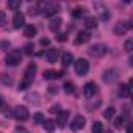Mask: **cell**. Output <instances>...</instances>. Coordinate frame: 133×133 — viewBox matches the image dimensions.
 I'll return each mask as SVG.
<instances>
[{
  "label": "cell",
  "mask_w": 133,
  "mask_h": 133,
  "mask_svg": "<svg viewBox=\"0 0 133 133\" xmlns=\"http://www.w3.org/2000/svg\"><path fill=\"white\" fill-rule=\"evenodd\" d=\"M36 71H38V68H36L35 63H31V64L27 66V69H25V72H24V77H22V80H21V83H19V88H17L19 91H24V89H27V88L31 86L33 80H35Z\"/></svg>",
  "instance_id": "obj_1"
},
{
  "label": "cell",
  "mask_w": 133,
  "mask_h": 133,
  "mask_svg": "<svg viewBox=\"0 0 133 133\" xmlns=\"http://www.w3.org/2000/svg\"><path fill=\"white\" fill-rule=\"evenodd\" d=\"M38 5H39V13H42L45 17H50L59 11V5H56L55 2H44V3H38Z\"/></svg>",
  "instance_id": "obj_2"
},
{
  "label": "cell",
  "mask_w": 133,
  "mask_h": 133,
  "mask_svg": "<svg viewBox=\"0 0 133 133\" xmlns=\"http://www.w3.org/2000/svg\"><path fill=\"white\" fill-rule=\"evenodd\" d=\"M108 53V45L105 44H94L88 49V55L92 58H102Z\"/></svg>",
  "instance_id": "obj_3"
},
{
  "label": "cell",
  "mask_w": 133,
  "mask_h": 133,
  "mask_svg": "<svg viewBox=\"0 0 133 133\" xmlns=\"http://www.w3.org/2000/svg\"><path fill=\"white\" fill-rule=\"evenodd\" d=\"M21 61H22V50H19V49L8 52L5 56V63L8 66H17Z\"/></svg>",
  "instance_id": "obj_4"
},
{
  "label": "cell",
  "mask_w": 133,
  "mask_h": 133,
  "mask_svg": "<svg viewBox=\"0 0 133 133\" xmlns=\"http://www.w3.org/2000/svg\"><path fill=\"white\" fill-rule=\"evenodd\" d=\"M94 10H96V13H97V16H99V19L100 21H103V22H107V21H110V17H111V14H110V10L103 5V3H100V2H96L94 3Z\"/></svg>",
  "instance_id": "obj_5"
},
{
  "label": "cell",
  "mask_w": 133,
  "mask_h": 133,
  "mask_svg": "<svg viewBox=\"0 0 133 133\" xmlns=\"http://www.w3.org/2000/svg\"><path fill=\"white\" fill-rule=\"evenodd\" d=\"M74 66H75V74H77V75H80V77L86 75V74H88V71H89V63H88L86 59H83V58L77 59V61L74 63Z\"/></svg>",
  "instance_id": "obj_6"
},
{
  "label": "cell",
  "mask_w": 133,
  "mask_h": 133,
  "mask_svg": "<svg viewBox=\"0 0 133 133\" xmlns=\"http://www.w3.org/2000/svg\"><path fill=\"white\" fill-rule=\"evenodd\" d=\"M17 121H27L28 119V116H30V113H28V108L27 107H24V105H17L16 108H14V114H13Z\"/></svg>",
  "instance_id": "obj_7"
},
{
  "label": "cell",
  "mask_w": 133,
  "mask_h": 133,
  "mask_svg": "<svg viewBox=\"0 0 133 133\" xmlns=\"http://www.w3.org/2000/svg\"><path fill=\"white\" fill-rule=\"evenodd\" d=\"M85 124H86V119H85L82 114H78V116H75L74 121L71 122V130H74V131H80V130L85 128Z\"/></svg>",
  "instance_id": "obj_8"
},
{
  "label": "cell",
  "mask_w": 133,
  "mask_h": 133,
  "mask_svg": "<svg viewBox=\"0 0 133 133\" xmlns=\"http://www.w3.org/2000/svg\"><path fill=\"white\" fill-rule=\"evenodd\" d=\"M130 28H131L130 22H125V21H122V22H117V24L114 25V35H117V36H122V35H125V33H127Z\"/></svg>",
  "instance_id": "obj_9"
},
{
  "label": "cell",
  "mask_w": 133,
  "mask_h": 133,
  "mask_svg": "<svg viewBox=\"0 0 133 133\" xmlns=\"http://www.w3.org/2000/svg\"><path fill=\"white\" fill-rule=\"evenodd\" d=\"M91 39V33L88 31V30H82V31H78L77 33V38H75V45H82V44H85V42H88Z\"/></svg>",
  "instance_id": "obj_10"
},
{
  "label": "cell",
  "mask_w": 133,
  "mask_h": 133,
  "mask_svg": "<svg viewBox=\"0 0 133 133\" xmlns=\"http://www.w3.org/2000/svg\"><path fill=\"white\" fill-rule=\"evenodd\" d=\"M131 85H133V80H130L128 83H121V86H119V96L124 97V99L130 97L131 96Z\"/></svg>",
  "instance_id": "obj_11"
},
{
  "label": "cell",
  "mask_w": 133,
  "mask_h": 133,
  "mask_svg": "<svg viewBox=\"0 0 133 133\" xmlns=\"http://www.w3.org/2000/svg\"><path fill=\"white\" fill-rule=\"evenodd\" d=\"M44 80H58V78H61L63 75H64V72L63 71H53V69H47V71H44Z\"/></svg>",
  "instance_id": "obj_12"
},
{
  "label": "cell",
  "mask_w": 133,
  "mask_h": 133,
  "mask_svg": "<svg viewBox=\"0 0 133 133\" xmlns=\"http://www.w3.org/2000/svg\"><path fill=\"white\" fill-rule=\"evenodd\" d=\"M96 92H97V85H96L94 82H88V83L85 85V88H83L85 97H86V99H91Z\"/></svg>",
  "instance_id": "obj_13"
},
{
  "label": "cell",
  "mask_w": 133,
  "mask_h": 133,
  "mask_svg": "<svg viewBox=\"0 0 133 133\" xmlns=\"http://www.w3.org/2000/svg\"><path fill=\"white\" fill-rule=\"evenodd\" d=\"M117 74H119V72H117L116 69H108V71L103 72V77H102V78H103L105 83H114V82L117 80Z\"/></svg>",
  "instance_id": "obj_14"
},
{
  "label": "cell",
  "mask_w": 133,
  "mask_h": 133,
  "mask_svg": "<svg viewBox=\"0 0 133 133\" xmlns=\"http://www.w3.org/2000/svg\"><path fill=\"white\" fill-rule=\"evenodd\" d=\"M13 25H14V28H21V27H24V25H25V17H24V14H22L21 11L14 13V17H13Z\"/></svg>",
  "instance_id": "obj_15"
},
{
  "label": "cell",
  "mask_w": 133,
  "mask_h": 133,
  "mask_svg": "<svg viewBox=\"0 0 133 133\" xmlns=\"http://www.w3.org/2000/svg\"><path fill=\"white\" fill-rule=\"evenodd\" d=\"M68 117H69V111H59L58 113V119H56V125L59 127V128H63L64 125H66V122H68Z\"/></svg>",
  "instance_id": "obj_16"
},
{
  "label": "cell",
  "mask_w": 133,
  "mask_h": 133,
  "mask_svg": "<svg viewBox=\"0 0 133 133\" xmlns=\"http://www.w3.org/2000/svg\"><path fill=\"white\" fill-rule=\"evenodd\" d=\"M61 24H63V19H61L59 16H56V17L50 19V22H49V28H50L52 31H58L59 27H61Z\"/></svg>",
  "instance_id": "obj_17"
},
{
  "label": "cell",
  "mask_w": 133,
  "mask_h": 133,
  "mask_svg": "<svg viewBox=\"0 0 133 133\" xmlns=\"http://www.w3.org/2000/svg\"><path fill=\"white\" fill-rule=\"evenodd\" d=\"M25 100H28L30 103H33V105H39L41 103V96H39V92H28L27 96H25Z\"/></svg>",
  "instance_id": "obj_18"
},
{
  "label": "cell",
  "mask_w": 133,
  "mask_h": 133,
  "mask_svg": "<svg viewBox=\"0 0 133 133\" xmlns=\"http://www.w3.org/2000/svg\"><path fill=\"white\" fill-rule=\"evenodd\" d=\"M58 55H59L58 49H50V50L45 52V59H47L49 63H55V61L58 59Z\"/></svg>",
  "instance_id": "obj_19"
},
{
  "label": "cell",
  "mask_w": 133,
  "mask_h": 133,
  "mask_svg": "<svg viewBox=\"0 0 133 133\" xmlns=\"http://www.w3.org/2000/svg\"><path fill=\"white\" fill-rule=\"evenodd\" d=\"M42 127H44V130H45V131H49V133H53V131H55V127H56V124H55V121H52V119H47V121H44V122H42Z\"/></svg>",
  "instance_id": "obj_20"
},
{
  "label": "cell",
  "mask_w": 133,
  "mask_h": 133,
  "mask_svg": "<svg viewBox=\"0 0 133 133\" xmlns=\"http://www.w3.org/2000/svg\"><path fill=\"white\" fill-rule=\"evenodd\" d=\"M36 33H38V30H36L35 25H27V27H25V31H24L25 38H35Z\"/></svg>",
  "instance_id": "obj_21"
},
{
  "label": "cell",
  "mask_w": 133,
  "mask_h": 133,
  "mask_svg": "<svg viewBox=\"0 0 133 133\" xmlns=\"http://www.w3.org/2000/svg\"><path fill=\"white\" fill-rule=\"evenodd\" d=\"M61 61H63V66H64V68H66V66H71V64L74 63V55H72V53H64L63 58H61Z\"/></svg>",
  "instance_id": "obj_22"
},
{
  "label": "cell",
  "mask_w": 133,
  "mask_h": 133,
  "mask_svg": "<svg viewBox=\"0 0 133 133\" xmlns=\"http://www.w3.org/2000/svg\"><path fill=\"white\" fill-rule=\"evenodd\" d=\"M85 14H86V10H85V8H82V6H77V8L72 11V16H74V17H77V19L83 17Z\"/></svg>",
  "instance_id": "obj_23"
},
{
  "label": "cell",
  "mask_w": 133,
  "mask_h": 133,
  "mask_svg": "<svg viewBox=\"0 0 133 133\" xmlns=\"http://www.w3.org/2000/svg\"><path fill=\"white\" fill-rule=\"evenodd\" d=\"M85 25H86V28H96V27H97L96 17H86V19H85Z\"/></svg>",
  "instance_id": "obj_24"
},
{
  "label": "cell",
  "mask_w": 133,
  "mask_h": 133,
  "mask_svg": "<svg viewBox=\"0 0 133 133\" xmlns=\"http://www.w3.org/2000/svg\"><path fill=\"white\" fill-rule=\"evenodd\" d=\"M63 88H64V92H66V94H71V92H74V91H75V86H74V83H72V82H66Z\"/></svg>",
  "instance_id": "obj_25"
},
{
  "label": "cell",
  "mask_w": 133,
  "mask_h": 133,
  "mask_svg": "<svg viewBox=\"0 0 133 133\" xmlns=\"http://www.w3.org/2000/svg\"><path fill=\"white\" fill-rule=\"evenodd\" d=\"M21 5H22L21 0H10V2H8V8L10 10H19Z\"/></svg>",
  "instance_id": "obj_26"
},
{
  "label": "cell",
  "mask_w": 133,
  "mask_h": 133,
  "mask_svg": "<svg viewBox=\"0 0 133 133\" xmlns=\"http://www.w3.org/2000/svg\"><path fill=\"white\" fill-rule=\"evenodd\" d=\"M114 113H116V110H114L113 107H110V108H107V110H105V113H103V117L110 121V119H113V117H114Z\"/></svg>",
  "instance_id": "obj_27"
},
{
  "label": "cell",
  "mask_w": 133,
  "mask_h": 133,
  "mask_svg": "<svg viewBox=\"0 0 133 133\" xmlns=\"http://www.w3.org/2000/svg\"><path fill=\"white\" fill-rule=\"evenodd\" d=\"M0 80H2L3 85H11L13 83V77L10 74H2V75H0Z\"/></svg>",
  "instance_id": "obj_28"
},
{
  "label": "cell",
  "mask_w": 133,
  "mask_h": 133,
  "mask_svg": "<svg viewBox=\"0 0 133 133\" xmlns=\"http://www.w3.org/2000/svg\"><path fill=\"white\" fill-rule=\"evenodd\" d=\"M92 133H103V125H102V122H94L92 124Z\"/></svg>",
  "instance_id": "obj_29"
},
{
  "label": "cell",
  "mask_w": 133,
  "mask_h": 133,
  "mask_svg": "<svg viewBox=\"0 0 133 133\" xmlns=\"http://www.w3.org/2000/svg\"><path fill=\"white\" fill-rule=\"evenodd\" d=\"M38 13H39V5H38V3L28 6V14H30V16H36Z\"/></svg>",
  "instance_id": "obj_30"
},
{
  "label": "cell",
  "mask_w": 133,
  "mask_h": 133,
  "mask_svg": "<svg viewBox=\"0 0 133 133\" xmlns=\"http://www.w3.org/2000/svg\"><path fill=\"white\" fill-rule=\"evenodd\" d=\"M33 121H35L36 124H42V122L45 121V117H44L42 113H35V114H33Z\"/></svg>",
  "instance_id": "obj_31"
},
{
  "label": "cell",
  "mask_w": 133,
  "mask_h": 133,
  "mask_svg": "<svg viewBox=\"0 0 133 133\" xmlns=\"http://www.w3.org/2000/svg\"><path fill=\"white\" fill-rule=\"evenodd\" d=\"M124 49H125L127 52H131V49H133V39H131V38H128V39L125 41V44H124Z\"/></svg>",
  "instance_id": "obj_32"
},
{
  "label": "cell",
  "mask_w": 133,
  "mask_h": 133,
  "mask_svg": "<svg viewBox=\"0 0 133 133\" xmlns=\"http://www.w3.org/2000/svg\"><path fill=\"white\" fill-rule=\"evenodd\" d=\"M33 50H35V47H33V44H31V42L25 44V47H24V52H25L27 55H33Z\"/></svg>",
  "instance_id": "obj_33"
},
{
  "label": "cell",
  "mask_w": 133,
  "mask_h": 133,
  "mask_svg": "<svg viewBox=\"0 0 133 133\" xmlns=\"http://www.w3.org/2000/svg\"><path fill=\"white\" fill-rule=\"evenodd\" d=\"M114 127H116V128H119V130H121V128L124 127V117H122V116H121V117H116V119H114Z\"/></svg>",
  "instance_id": "obj_34"
},
{
  "label": "cell",
  "mask_w": 133,
  "mask_h": 133,
  "mask_svg": "<svg viewBox=\"0 0 133 133\" xmlns=\"http://www.w3.org/2000/svg\"><path fill=\"white\" fill-rule=\"evenodd\" d=\"M59 110H61V107H59V103H56V105H53V107L50 108V113H53V114H58V113H59Z\"/></svg>",
  "instance_id": "obj_35"
},
{
  "label": "cell",
  "mask_w": 133,
  "mask_h": 133,
  "mask_svg": "<svg viewBox=\"0 0 133 133\" xmlns=\"http://www.w3.org/2000/svg\"><path fill=\"white\" fill-rule=\"evenodd\" d=\"M39 44H41L42 47H47V45L50 44V39H47V38H42V39L39 41Z\"/></svg>",
  "instance_id": "obj_36"
},
{
  "label": "cell",
  "mask_w": 133,
  "mask_h": 133,
  "mask_svg": "<svg viewBox=\"0 0 133 133\" xmlns=\"http://www.w3.org/2000/svg\"><path fill=\"white\" fill-rule=\"evenodd\" d=\"M66 38H68V35H66V33H61V35H58V36H56V41L64 42V41H66Z\"/></svg>",
  "instance_id": "obj_37"
},
{
  "label": "cell",
  "mask_w": 133,
  "mask_h": 133,
  "mask_svg": "<svg viewBox=\"0 0 133 133\" xmlns=\"http://www.w3.org/2000/svg\"><path fill=\"white\" fill-rule=\"evenodd\" d=\"M3 24H5V13L0 11V25H3Z\"/></svg>",
  "instance_id": "obj_38"
},
{
  "label": "cell",
  "mask_w": 133,
  "mask_h": 133,
  "mask_svg": "<svg viewBox=\"0 0 133 133\" xmlns=\"http://www.w3.org/2000/svg\"><path fill=\"white\" fill-rule=\"evenodd\" d=\"M56 91H58V89H56V86H53V85H52V86H49V92H52V94H55Z\"/></svg>",
  "instance_id": "obj_39"
},
{
  "label": "cell",
  "mask_w": 133,
  "mask_h": 133,
  "mask_svg": "<svg viewBox=\"0 0 133 133\" xmlns=\"http://www.w3.org/2000/svg\"><path fill=\"white\" fill-rule=\"evenodd\" d=\"M0 47H10V42H6V41H2V42H0Z\"/></svg>",
  "instance_id": "obj_40"
},
{
  "label": "cell",
  "mask_w": 133,
  "mask_h": 133,
  "mask_svg": "<svg viewBox=\"0 0 133 133\" xmlns=\"http://www.w3.org/2000/svg\"><path fill=\"white\" fill-rule=\"evenodd\" d=\"M127 133H133V130H131V124L127 127Z\"/></svg>",
  "instance_id": "obj_41"
},
{
  "label": "cell",
  "mask_w": 133,
  "mask_h": 133,
  "mask_svg": "<svg viewBox=\"0 0 133 133\" xmlns=\"http://www.w3.org/2000/svg\"><path fill=\"white\" fill-rule=\"evenodd\" d=\"M0 107H3V97L0 96Z\"/></svg>",
  "instance_id": "obj_42"
},
{
  "label": "cell",
  "mask_w": 133,
  "mask_h": 133,
  "mask_svg": "<svg viewBox=\"0 0 133 133\" xmlns=\"http://www.w3.org/2000/svg\"><path fill=\"white\" fill-rule=\"evenodd\" d=\"M105 133H113V131H111V130H108V131H105Z\"/></svg>",
  "instance_id": "obj_43"
}]
</instances>
